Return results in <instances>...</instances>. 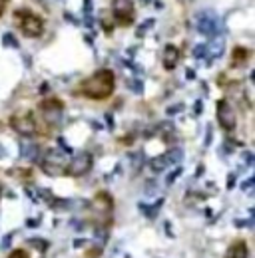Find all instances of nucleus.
<instances>
[{"mask_svg":"<svg viewBox=\"0 0 255 258\" xmlns=\"http://www.w3.org/2000/svg\"><path fill=\"white\" fill-rule=\"evenodd\" d=\"M245 163H247V165L253 163V155H251V153H245Z\"/></svg>","mask_w":255,"mask_h":258,"instance_id":"nucleus-28","label":"nucleus"},{"mask_svg":"<svg viewBox=\"0 0 255 258\" xmlns=\"http://www.w3.org/2000/svg\"><path fill=\"white\" fill-rule=\"evenodd\" d=\"M2 44L4 46H12V48H18V40L10 34V32H6L4 36H2Z\"/></svg>","mask_w":255,"mask_h":258,"instance_id":"nucleus-17","label":"nucleus"},{"mask_svg":"<svg viewBox=\"0 0 255 258\" xmlns=\"http://www.w3.org/2000/svg\"><path fill=\"white\" fill-rule=\"evenodd\" d=\"M90 169H92V155L90 153H80L72 161H68V167H66L64 173L70 175V177H82V175H86Z\"/></svg>","mask_w":255,"mask_h":258,"instance_id":"nucleus-5","label":"nucleus"},{"mask_svg":"<svg viewBox=\"0 0 255 258\" xmlns=\"http://www.w3.org/2000/svg\"><path fill=\"white\" fill-rule=\"evenodd\" d=\"M14 18H20V28H22V32L26 36H40L42 30H44V22H42L38 16H34L32 12H28V10L14 12Z\"/></svg>","mask_w":255,"mask_h":258,"instance_id":"nucleus-3","label":"nucleus"},{"mask_svg":"<svg viewBox=\"0 0 255 258\" xmlns=\"http://www.w3.org/2000/svg\"><path fill=\"white\" fill-rule=\"evenodd\" d=\"M26 225H28V226H38V219H34V221H32V219H30V221H28V223H26Z\"/></svg>","mask_w":255,"mask_h":258,"instance_id":"nucleus-29","label":"nucleus"},{"mask_svg":"<svg viewBox=\"0 0 255 258\" xmlns=\"http://www.w3.org/2000/svg\"><path fill=\"white\" fill-rule=\"evenodd\" d=\"M4 6H6V0H0V14H2V10H4Z\"/></svg>","mask_w":255,"mask_h":258,"instance_id":"nucleus-30","label":"nucleus"},{"mask_svg":"<svg viewBox=\"0 0 255 258\" xmlns=\"http://www.w3.org/2000/svg\"><path fill=\"white\" fill-rule=\"evenodd\" d=\"M182 157H183V151H182L180 147H174V149H169L167 153H164V155H160V157L152 159L150 167H152V171H154V173H162V171H164L167 165L180 163V161H182Z\"/></svg>","mask_w":255,"mask_h":258,"instance_id":"nucleus-7","label":"nucleus"},{"mask_svg":"<svg viewBox=\"0 0 255 258\" xmlns=\"http://www.w3.org/2000/svg\"><path fill=\"white\" fill-rule=\"evenodd\" d=\"M223 46H225V36L221 32H216L214 36H209V44L205 46V54H209L207 62H211L214 58H219L223 52Z\"/></svg>","mask_w":255,"mask_h":258,"instance_id":"nucleus-11","label":"nucleus"},{"mask_svg":"<svg viewBox=\"0 0 255 258\" xmlns=\"http://www.w3.org/2000/svg\"><path fill=\"white\" fill-rule=\"evenodd\" d=\"M211 137H214V133H211V127H207V133H205V145L211 143Z\"/></svg>","mask_w":255,"mask_h":258,"instance_id":"nucleus-25","label":"nucleus"},{"mask_svg":"<svg viewBox=\"0 0 255 258\" xmlns=\"http://www.w3.org/2000/svg\"><path fill=\"white\" fill-rule=\"evenodd\" d=\"M201 101H196V105H194V115H201Z\"/></svg>","mask_w":255,"mask_h":258,"instance_id":"nucleus-24","label":"nucleus"},{"mask_svg":"<svg viewBox=\"0 0 255 258\" xmlns=\"http://www.w3.org/2000/svg\"><path fill=\"white\" fill-rule=\"evenodd\" d=\"M84 10H86V16H90V12H92V0H84Z\"/></svg>","mask_w":255,"mask_h":258,"instance_id":"nucleus-23","label":"nucleus"},{"mask_svg":"<svg viewBox=\"0 0 255 258\" xmlns=\"http://www.w3.org/2000/svg\"><path fill=\"white\" fill-rule=\"evenodd\" d=\"M92 205H94V210H98V212H102V214H106V217H108L112 207H114V201L110 199L108 193H100V195L94 199Z\"/></svg>","mask_w":255,"mask_h":258,"instance_id":"nucleus-13","label":"nucleus"},{"mask_svg":"<svg viewBox=\"0 0 255 258\" xmlns=\"http://www.w3.org/2000/svg\"><path fill=\"white\" fill-rule=\"evenodd\" d=\"M40 165H42V171L48 173L50 177L64 175V171H66V167H68L66 151H62V149H48L46 155L42 157Z\"/></svg>","mask_w":255,"mask_h":258,"instance_id":"nucleus-2","label":"nucleus"},{"mask_svg":"<svg viewBox=\"0 0 255 258\" xmlns=\"http://www.w3.org/2000/svg\"><path fill=\"white\" fill-rule=\"evenodd\" d=\"M0 197H2V191H0Z\"/></svg>","mask_w":255,"mask_h":258,"instance_id":"nucleus-33","label":"nucleus"},{"mask_svg":"<svg viewBox=\"0 0 255 258\" xmlns=\"http://www.w3.org/2000/svg\"><path fill=\"white\" fill-rule=\"evenodd\" d=\"M180 175H182V167H178L176 171H172V173L167 175V179H165V185H172V183H174V181H176Z\"/></svg>","mask_w":255,"mask_h":258,"instance_id":"nucleus-18","label":"nucleus"},{"mask_svg":"<svg viewBox=\"0 0 255 258\" xmlns=\"http://www.w3.org/2000/svg\"><path fill=\"white\" fill-rule=\"evenodd\" d=\"M233 185H236V175H229V183H227V187L231 189Z\"/></svg>","mask_w":255,"mask_h":258,"instance_id":"nucleus-27","label":"nucleus"},{"mask_svg":"<svg viewBox=\"0 0 255 258\" xmlns=\"http://www.w3.org/2000/svg\"><path fill=\"white\" fill-rule=\"evenodd\" d=\"M227 258H247V248L243 242H236L227 250Z\"/></svg>","mask_w":255,"mask_h":258,"instance_id":"nucleus-15","label":"nucleus"},{"mask_svg":"<svg viewBox=\"0 0 255 258\" xmlns=\"http://www.w3.org/2000/svg\"><path fill=\"white\" fill-rule=\"evenodd\" d=\"M128 88H130L132 92H136V94H144V81H140V80H130V81H128Z\"/></svg>","mask_w":255,"mask_h":258,"instance_id":"nucleus-16","label":"nucleus"},{"mask_svg":"<svg viewBox=\"0 0 255 258\" xmlns=\"http://www.w3.org/2000/svg\"><path fill=\"white\" fill-rule=\"evenodd\" d=\"M178 60H180V48L174 46V44H167L164 48V52H162V64H164V68L165 70H174Z\"/></svg>","mask_w":255,"mask_h":258,"instance_id":"nucleus-12","label":"nucleus"},{"mask_svg":"<svg viewBox=\"0 0 255 258\" xmlns=\"http://www.w3.org/2000/svg\"><path fill=\"white\" fill-rule=\"evenodd\" d=\"M142 2H144V4H147V2H154V0H142Z\"/></svg>","mask_w":255,"mask_h":258,"instance_id":"nucleus-32","label":"nucleus"},{"mask_svg":"<svg viewBox=\"0 0 255 258\" xmlns=\"http://www.w3.org/2000/svg\"><path fill=\"white\" fill-rule=\"evenodd\" d=\"M194 56H196L198 60L205 58V56H207V54H205V46H203V44H198V46L194 48Z\"/></svg>","mask_w":255,"mask_h":258,"instance_id":"nucleus-19","label":"nucleus"},{"mask_svg":"<svg viewBox=\"0 0 255 258\" xmlns=\"http://www.w3.org/2000/svg\"><path fill=\"white\" fill-rule=\"evenodd\" d=\"M20 153H22V157H26L28 161H38L40 147L36 143H22L20 145Z\"/></svg>","mask_w":255,"mask_h":258,"instance_id":"nucleus-14","label":"nucleus"},{"mask_svg":"<svg viewBox=\"0 0 255 258\" xmlns=\"http://www.w3.org/2000/svg\"><path fill=\"white\" fill-rule=\"evenodd\" d=\"M218 119H219V123H221V127L225 129V131H233V129H236L237 117H236L233 107L229 105V101H225V99L218 101Z\"/></svg>","mask_w":255,"mask_h":258,"instance_id":"nucleus-8","label":"nucleus"},{"mask_svg":"<svg viewBox=\"0 0 255 258\" xmlns=\"http://www.w3.org/2000/svg\"><path fill=\"white\" fill-rule=\"evenodd\" d=\"M10 125L14 127V131H18L24 137H32L36 133V121L30 113H20V115H12Z\"/></svg>","mask_w":255,"mask_h":258,"instance_id":"nucleus-6","label":"nucleus"},{"mask_svg":"<svg viewBox=\"0 0 255 258\" xmlns=\"http://www.w3.org/2000/svg\"><path fill=\"white\" fill-rule=\"evenodd\" d=\"M106 121H108L110 125H114V117H112V115H106Z\"/></svg>","mask_w":255,"mask_h":258,"instance_id":"nucleus-31","label":"nucleus"},{"mask_svg":"<svg viewBox=\"0 0 255 258\" xmlns=\"http://www.w3.org/2000/svg\"><path fill=\"white\" fill-rule=\"evenodd\" d=\"M196 26L200 30V34L203 36H214L216 32H219V20L218 14L214 10H201L196 14Z\"/></svg>","mask_w":255,"mask_h":258,"instance_id":"nucleus-4","label":"nucleus"},{"mask_svg":"<svg viewBox=\"0 0 255 258\" xmlns=\"http://www.w3.org/2000/svg\"><path fill=\"white\" fill-rule=\"evenodd\" d=\"M185 76H187V80H194V78H196V72H194V70H187Z\"/></svg>","mask_w":255,"mask_h":258,"instance_id":"nucleus-26","label":"nucleus"},{"mask_svg":"<svg viewBox=\"0 0 255 258\" xmlns=\"http://www.w3.org/2000/svg\"><path fill=\"white\" fill-rule=\"evenodd\" d=\"M150 26H154V20H147L146 24H142V26L138 28V36H144V32H146L147 28H150Z\"/></svg>","mask_w":255,"mask_h":258,"instance_id":"nucleus-21","label":"nucleus"},{"mask_svg":"<svg viewBox=\"0 0 255 258\" xmlns=\"http://www.w3.org/2000/svg\"><path fill=\"white\" fill-rule=\"evenodd\" d=\"M114 92V74L110 70H100L80 85V94L92 99H106Z\"/></svg>","mask_w":255,"mask_h":258,"instance_id":"nucleus-1","label":"nucleus"},{"mask_svg":"<svg viewBox=\"0 0 255 258\" xmlns=\"http://www.w3.org/2000/svg\"><path fill=\"white\" fill-rule=\"evenodd\" d=\"M112 14L118 18L120 24H130L134 16V6L130 0H112Z\"/></svg>","mask_w":255,"mask_h":258,"instance_id":"nucleus-9","label":"nucleus"},{"mask_svg":"<svg viewBox=\"0 0 255 258\" xmlns=\"http://www.w3.org/2000/svg\"><path fill=\"white\" fill-rule=\"evenodd\" d=\"M40 110L44 112V117L48 123H58L62 119V112H64V107H62V101L58 99H44L40 105Z\"/></svg>","mask_w":255,"mask_h":258,"instance_id":"nucleus-10","label":"nucleus"},{"mask_svg":"<svg viewBox=\"0 0 255 258\" xmlns=\"http://www.w3.org/2000/svg\"><path fill=\"white\" fill-rule=\"evenodd\" d=\"M30 244H34V246L38 248V250H44V248L48 246L46 242H40V239H34V241H30Z\"/></svg>","mask_w":255,"mask_h":258,"instance_id":"nucleus-22","label":"nucleus"},{"mask_svg":"<svg viewBox=\"0 0 255 258\" xmlns=\"http://www.w3.org/2000/svg\"><path fill=\"white\" fill-rule=\"evenodd\" d=\"M183 110V105L182 103H178V105H172V107H167V115H176L178 112H182Z\"/></svg>","mask_w":255,"mask_h":258,"instance_id":"nucleus-20","label":"nucleus"}]
</instances>
